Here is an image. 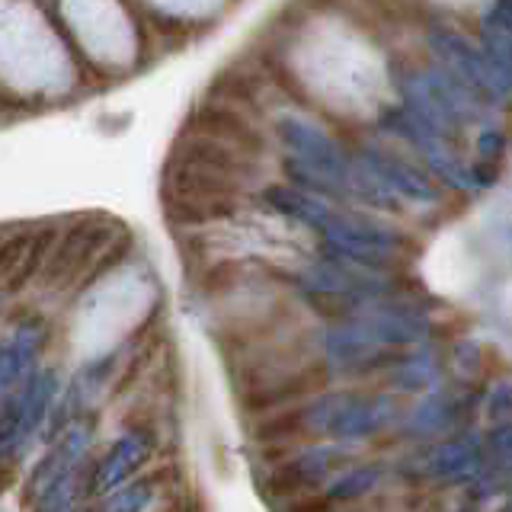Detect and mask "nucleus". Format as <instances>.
Wrapping results in <instances>:
<instances>
[{
    "instance_id": "obj_18",
    "label": "nucleus",
    "mask_w": 512,
    "mask_h": 512,
    "mask_svg": "<svg viewBox=\"0 0 512 512\" xmlns=\"http://www.w3.org/2000/svg\"><path fill=\"white\" fill-rule=\"evenodd\" d=\"M52 240H55V234H52V231H39V234H32L29 247H26V253H23V260H20V266H16L13 276L7 279L4 292H20V288H23L32 276H36V269L42 266L45 250L52 247Z\"/></svg>"
},
{
    "instance_id": "obj_9",
    "label": "nucleus",
    "mask_w": 512,
    "mask_h": 512,
    "mask_svg": "<svg viewBox=\"0 0 512 512\" xmlns=\"http://www.w3.org/2000/svg\"><path fill=\"white\" fill-rule=\"evenodd\" d=\"M173 160H180V164H199V167H208V170H218L224 176H244L250 170V160H247V151L240 148H231V144H224L218 138H192L186 144H176V154Z\"/></svg>"
},
{
    "instance_id": "obj_21",
    "label": "nucleus",
    "mask_w": 512,
    "mask_h": 512,
    "mask_svg": "<svg viewBox=\"0 0 512 512\" xmlns=\"http://www.w3.org/2000/svg\"><path fill=\"white\" fill-rule=\"evenodd\" d=\"M148 500H151V487L148 484H132V487H125L119 493H112L100 512H141L144 506H148Z\"/></svg>"
},
{
    "instance_id": "obj_6",
    "label": "nucleus",
    "mask_w": 512,
    "mask_h": 512,
    "mask_svg": "<svg viewBox=\"0 0 512 512\" xmlns=\"http://www.w3.org/2000/svg\"><path fill=\"white\" fill-rule=\"evenodd\" d=\"M362 164L384 189L394 192V196H404L410 202H439L436 183H432L423 170H416L410 160H404L394 151L365 148L362 151Z\"/></svg>"
},
{
    "instance_id": "obj_16",
    "label": "nucleus",
    "mask_w": 512,
    "mask_h": 512,
    "mask_svg": "<svg viewBox=\"0 0 512 512\" xmlns=\"http://www.w3.org/2000/svg\"><path fill=\"white\" fill-rule=\"evenodd\" d=\"M468 461H477V448L468 439H448L429 448V458L423 461V471L429 477H445V474H464Z\"/></svg>"
},
{
    "instance_id": "obj_25",
    "label": "nucleus",
    "mask_w": 512,
    "mask_h": 512,
    "mask_svg": "<svg viewBox=\"0 0 512 512\" xmlns=\"http://www.w3.org/2000/svg\"><path fill=\"white\" fill-rule=\"evenodd\" d=\"M490 416H496V420H506V416H512V384H500V388H493Z\"/></svg>"
},
{
    "instance_id": "obj_5",
    "label": "nucleus",
    "mask_w": 512,
    "mask_h": 512,
    "mask_svg": "<svg viewBox=\"0 0 512 512\" xmlns=\"http://www.w3.org/2000/svg\"><path fill=\"white\" fill-rule=\"evenodd\" d=\"M109 234H112V228L106 221H80L74 228H68L45 263V282L48 285L74 282L80 272L90 266L93 256L106 247Z\"/></svg>"
},
{
    "instance_id": "obj_8",
    "label": "nucleus",
    "mask_w": 512,
    "mask_h": 512,
    "mask_svg": "<svg viewBox=\"0 0 512 512\" xmlns=\"http://www.w3.org/2000/svg\"><path fill=\"white\" fill-rule=\"evenodd\" d=\"M391 420H394V400L391 397H356V394H349L343 410L336 413L330 432H333V436H340V439L372 436V432L384 429Z\"/></svg>"
},
{
    "instance_id": "obj_24",
    "label": "nucleus",
    "mask_w": 512,
    "mask_h": 512,
    "mask_svg": "<svg viewBox=\"0 0 512 512\" xmlns=\"http://www.w3.org/2000/svg\"><path fill=\"white\" fill-rule=\"evenodd\" d=\"M490 452L500 458V461H506L503 468H512V423L496 426L490 432Z\"/></svg>"
},
{
    "instance_id": "obj_15",
    "label": "nucleus",
    "mask_w": 512,
    "mask_h": 512,
    "mask_svg": "<svg viewBox=\"0 0 512 512\" xmlns=\"http://www.w3.org/2000/svg\"><path fill=\"white\" fill-rule=\"evenodd\" d=\"M480 45H484V55L490 58L496 74L503 77V84L512 90V32L493 13L480 23Z\"/></svg>"
},
{
    "instance_id": "obj_28",
    "label": "nucleus",
    "mask_w": 512,
    "mask_h": 512,
    "mask_svg": "<svg viewBox=\"0 0 512 512\" xmlns=\"http://www.w3.org/2000/svg\"><path fill=\"white\" fill-rule=\"evenodd\" d=\"M509 512H512V509H509Z\"/></svg>"
},
{
    "instance_id": "obj_10",
    "label": "nucleus",
    "mask_w": 512,
    "mask_h": 512,
    "mask_svg": "<svg viewBox=\"0 0 512 512\" xmlns=\"http://www.w3.org/2000/svg\"><path fill=\"white\" fill-rule=\"evenodd\" d=\"M263 199L269 208H276L279 215L292 218V221H301L308 224V228H324L330 221L333 208L327 205V199L314 196V192L301 189V186H266L263 189Z\"/></svg>"
},
{
    "instance_id": "obj_14",
    "label": "nucleus",
    "mask_w": 512,
    "mask_h": 512,
    "mask_svg": "<svg viewBox=\"0 0 512 512\" xmlns=\"http://www.w3.org/2000/svg\"><path fill=\"white\" fill-rule=\"evenodd\" d=\"M55 394H58V375L52 372V368H42V372H36L26 381V388L16 394V397H20V423H23L26 442L36 436L39 426L45 423L48 407H52Z\"/></svg>"
},
{
    "instance_id": "obj_20",
    "label": "nucleus",
    "mask_w": 512,
    "mask_h": 512,
    "mask_svg": "<svg viewBox=\"0 0 512 512\" xmlns=\"http://www.w3.org/2000/svg\"><path fill=\"white\" fill-rule=\"evenodd\" d=\"M452 420V404L448 400H426L420 410H413V429L416 432H439Z\"/></svg>"
},
{
    "instance_id": "obj_23",
    "label": "nucleus",
    "mask_w": 512,
    "mask_h": 512,
    "mask_svg": "<svg viewBox=\"0 0 512 512\" xmlns=\"http://www.w3.org/2000/svg\"><path fill=\"white\" fill-rule=\"evenodd\" d=\"M336 500L330 493H301V496H292L285 506V512H333Z\"/></svg>"
},
{
    "instance_id": "obj_3",
    "label": "nucleus",
    "mask_w": 512,
    "mask_h": 512,
    "mask_svg": "<svg viewBox=\"0 0 512 512\" xmlns=\"http://www.w3.org/2000/svg\"><path fill=\"white\" fill-rule=\"evenodd\" d=\"M327 240V250L349 266H359L368 272L391 269L404 247V237L391 228H381L375 221H365L356 215L333 212L330 221L320 228Z\"/></svg>"
},
{
    "instance_id": "obj_1",
    "label": "nucleus",
    "mask_w": 512,
    "mask_h": 512,
    "mask_svg": "<svg viewBox=\"0 0 512 512\" xmlns=\"http://www.w3.org/2000/svg\"><path fill=\"white\" fill-rule=\"evenodd\" d=\"M400 93H404V109L410 116L420 119L442 141L455 138L461 125L477 112L471 96L445 71H407L400 77Z\"/></svg>"
},
{
    "instance_id": "obj_2",
    "label": "nucleus",
    "mask_w": 512,
    "mask_h": 512,
    "mask_svg": "<svg viewBox=\"0 0 512 512\" xmlns=\"http://www.w3.org/2000/svg\"><path fill=\"white\" fill-rule=\"evenodd\" d=\"M429 45L436 52L439 64L455 84L471 96V103L480 106H500L506 100L509 87L503 84V77L496 74L490 58L484 52H477L471 42H464L455 29L448 26H432L429 29Z\"/></svg>"
},
{
    "instance_id": "obj_19",
    "label": "nucleus",
    "mask_w": 512,
    "mask_h": 512,
    "mask_svg": "<svg viewBox=\"0 0 512 512\" xmlns=\"http://www.w3.org/2000/svg\"><path fill=\"white\" fill-rule=\"evenodd\" d=\"M378 477H381L378 468H356V471L343 474L340 480H333V487L327 493L333 496L336 503H352V500H359V496L372 493L375 484H378Z\"/></svg>"
},
{
    "instance_id": "obj_27",
    "label": "nucleus",
    "mask_w": 512,
    "mask_h": 512,
    "mask_svg": "<svg viewBox=\"0 0 512 512\" xmlns=\"http://www.w3.org/2000/svg\"><path fill=\"white\" fill-rule=\"evenodd\" d=\"M493 16L512 32V0H496V4H493Z\"/></svg>"
},
{
    "instance_id": "obj_26",
    "label": "nucleus",
    "mask_w": 512,
    "mask_h": 512,
    "mask_svg": "<svg viewBox=\"0 0 512 512\" xmlns=\"http://www.w3.org/2000/svg\"><path fill=\"white\" fill-rule=\"evenodd\" d=\"M477 148H480V154H484L487 160H490V157H500V154H503V148H506V138H503L500 132H493V128H490V132L480 135Z\"/></svg>"
},
{
    "instance_id": "obj_22",
    "label": "nucleus",
    "mask_w": 512,
    "mask_h": 512,
    "mask_svg": "<svg viewBox=\"0 0 512 512\" xmlns=\"http://www.w3.org/2000/svg\"><path fill=\"white\" fill-rule=\"evenodd\" d=\"M29 240H32V234H16V237H10V240L0 244V285H7V279L16 272V266H20Z\"/></svg>"
},
{
    "instance_id": "obj_4",
    "label": "nucleus",
    "mask_w": 512,
    "mask_h": 512,
    "mask_svg": "<svg viewBox=\"0 0 512 512\" xmlns=\"http://www.w3.org/2000/svg\"><path fill=\"white\" fill-rule=\"evenodd\" d=\"M276 128H279L282 144L295 154V160H301L304 167H311L314 173L327 176L330 183L352 192V170H356V164L343 154V148L324 132V128L298 116H282Z\"/></svg>"
},
{
    "instance_id": "obj_7",
    "label": "nucleus",
    "mask_w": 512,
    "mask_h": 512,
    "mask_svg": "<svg viewBox=\"0 0 512 512\" xmlns=\"http://www.w3.org/2000/svg\"><path fill=\"white\" fill-rule=\"evenodd\" d=\"M336 468V455L327 452V448H317V452H308L295 461H282L276 474L266 480V490L272 496H301L304 490H311L317 484H324V477Z\"/></svg>"
},
{
    "instance_id": "obj_12",
    "label": "nucleus",
    "mask_w": 512,
    "mask_h": 512,
    "mask_svg": "<svg viewBox=\"0 0 512 512\" xmlns=\"http://www.w3.org/2000/svg\"><path fill=\"white\" fill-rule=\"evenodd\" d=\"M196 128L208 138H218L224 144H231V148H240V151H260V135L253 132V128L237 116V112L224 109V106H205L196 112Z\"/></svg>"
},
{
    "instance_id": "obj_17",
    "label": "nucleus",
    "mask_w": 512,
    "mask_h": 512,
    "mask_svg": "<svg viewBox=\"0 0 512 512\" xmlns=\"http://www.w3.org/2000/svg\"><path fill=\"white\" fill-rule=\"evenodd\" d=\"M308 432V420H304V407H285L279 413L266 416V420L256 426V442L263 445H288L301 439Z\"/></svg>"
},
{
    "instance_id": "obj_13",
    "label": "nucleus",
    "mask_w": 512,
    "mask_h": 512,
    "mask_svg": "<svg viewBox=\"0 0 512 512\" xmlns=\"http://www.w3.org/2000/svg\"><path fill=\"white\" fill-rule=\"evenodd\" d=\"M144 458H148V442H144L141 436H135V432H132V436H122L116 445L109 448V455L96 464L93 490L96 493H109L112 487H119Z\"/></svg>"
},
{
    "instance_id": "obj_11",
    "label": "nucleus",
    "mask_w": 512,
    "mask_h": 512,
    "mask_svg": "<svg viewBox=\"0 0 512 512\" xmlns=\"http://www.w3.org/2000/svg\"><path fill=\"white\" fill-rule=\"evenodd\" d=\"M42 340H45V327L39 320H29V324H23L13 333L10 343H0V391L13 388L29 372L32 359L42 349Z\"/></svg>"
}]
</instances>
